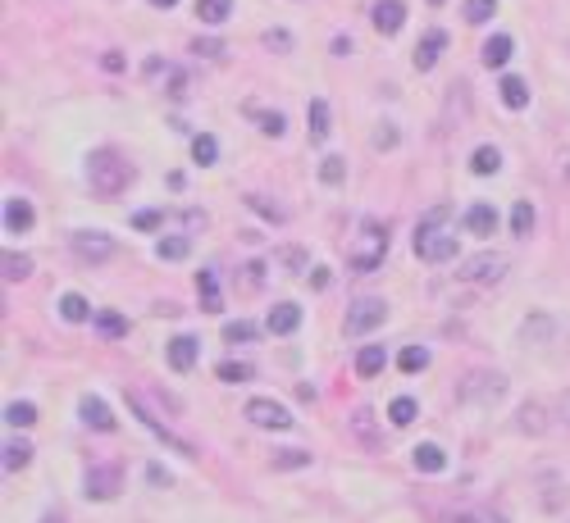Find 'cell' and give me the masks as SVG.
<instances>
[{
	"instance_id": "cell-1",
	"label": "cell",
	"mask_w": 570,
	"mask_h": 523,
	"mask_svg": "<svg viewBox=\"0 0 570 523\" xmlns=\"http://www.w3.org/2000/svg\"><path fill=\"white\" fill-rule=\"evenodd\" d=\"M447 219H452V210H447V205H434L420 223H415V255H420L425 264H447V260H456V232L443 228Z\"/></svg>"
},
{
	"instance_id": "cell-2",
	"label": "cell",
	"mask_w": 570,
	"mask_h": 523,
	"mask_svg": "<svg viewBox=\"0 0 570 523\" xmlns=\"http://www.w3.org/2000/svg\"><path fill=\"white\" fill-rule=\"evenodd\" d=\"M128 182H133V165H128V159H124L119 150L101 146V150H92V155H87V187H92L101 200L124 196V191H128Z\"/></svg>"
},
{
	"instance_id": "cell-3",
	"label": "cell",
	"mask_w": 570,
	"mask_h": 523,
	"mask_svg": "<svg viewBox=\"0 0 570 523\" xmlns=\"http://www.w3.org/2000/svg\"><path fill=\"white\" fill-rule=\"evenodd\" d=\"M384 255H388V223L365 219V223H361V237H356V246L347 251V264H352L356 273H374L379 264H384Z\"/></svg>"
},
{
	"instance_id": "cell-4",
	"label": "cell",
	"mask_w": 570,
	"mask_h": 523,
	"mask_svg": "<svg viewBox=\"0 0 570 523\" xmlns=\"http://www.w3.org/2000/svg\"><path fill=\"white\" fill-rule=\"evenodd\" d=\"M128 406H133V414H137V419H142L151 432H156V437L165 441V447H174V451H178V455H187V460H197V447H192L187 437H178V432H174V428H169V423H165L156 410H151L142 391H128Z\"/></svg>"
},
{
	"instance_id": "cell-5",
	"label": "cell",
	"mask_w": 570,
	"mask_h": 523,
	"mask_svg": "<svg viewBox=\"0 0 570 523\" xmlns=\"http://www.w3.org/2000/svg\"><path fill=\"white\" fill-rule=\"evenodd\" d=\"M507 269L511 264H507L502 251H479V255L461 260V278H466V283H502Z\"/></svg>"
},
{
	"instance_id": "cell-6",
	"label": "cell",
	"mask_w": 570,
	"mask_h": 523,
	"mask_svg": "<svg viewBox=\"0 0 570 523\" xmlns=\"http://www.w3.org/2000/svg\"><path fill=\"white\" fill-rule=\"evenodd\" d=\"M247 419L256 423V428H274V432H288L297 419L288 414V406H279V400H270V396H251L247 400Z\"/></svg>"
},
{
	"instance_id": "cell-7",
	"label": "cell",
	"mask_w": 570,
	"mask_h": 523,
	"mask_svg": "<svg viewBox=\"0 0 570 523\" xmlns=\"http://www.w3.org/2000/svg\"><path fill=\"white\" fill-rule=\"evenodd\" d=\"M388 318V305L379 301V296H365V301H356L352 310H347V337H365V333H374L379 324Z\"/></svg>"
},
{
	"instance_id": "cell-8",
	"label": "cell",
	"mask_w": 570,
	"mask_h": 523,
	"mask_svg": "<svg viewBox=\"0 0 570 523\" xmlns=\"http://www.w3.org/2000/svg\"><path fill=\"white\" fill-rule=\"evenodd\" d=\"M83 487H87V501H114L124 487V473H119V464H92Z\"/></svg>"
},
{
	"instance_id": "cell-9",
	"label": "cell",
	"mask_w": 570,
	"mask_h": 523,
	"mask_svg": "<svg viewBox=\"0 0 570 523\" xmlns=\"http://www.w3.org/2000/svg\"><path fill=\"white\" fill-rule=\"evenodd\" d=\"M73 251H78V260L101 264V260L114 255V237H105V232H73Z\"/></svg>"
},
{
	"instance_id": "cell-10",
	"label": "cell",
	"mask_w": 570,
	"mask_h": 523,
	"mask_svg": "<svg viewBox=\"0 0 570 523\" xmlns=\"http://www.w3.org/2000/svg\"><path fill=\"white\" fill-rule=\"evenodd\" d=\"M370 23H374V32L397 36L402 23H406V5H402V0H379V5L370 10Z\"/></svg>"
},
{
	"instance_id": "cell-11",
	"label": "cell",
	"mask_w": 570,
	"mask_h": 523,
	"mask_svg": "<svg viewBox=\"0 0 570 523\" xmlns=\"http://www.w3.org/2000/svg\"><path fill=\"white\" fill-rule=\"evenodd\" d=\"M265 328H270L274 337H288V333H297V328H301V305H292V301H279V305L270 310V318H265Z\"/></svg>"
},
{
	"instance_id": "cell-12",
	"label": "cell",
	"mask_w": 570,
	"mask_h": 523,
	"mask_svg": "<svg viewBox=\"0 0 570 523\" xmlns=\"http://www.w3.org/2000/svg\"><path fill=\"white\" fill-rule=\"evenodd\" d=\"M443 46H447V32L443 28H429L425 36H420V46H415V68H434L438 64V55H443Z\"/></svg>"
},
{
	"instance_id": "cell-13",
	"label": "cell",
	"mask_w": 570,
	"mask_h": 523,
	"mask_svg": "<svg viewBox=\"0 0 570 523\" xmlns=\"http://www.w3.org/2000/svg\"><path fill=\"white\" fill-rule=\"evenodd\" d=\"M78 414H83L87 428H96V432H114V414H110V406H105L101 396H83V400H78Z\"/></svg>"
},
{
	"instance_id": "cell-14",
	"label": "cell",
	"mask_w": 570,
	"mask_h": 523,
	"mask_svg": "<svg viewBox=\"0 0 570 523\" xmlns=\"http://www.w3.org/2000/svg\"><path fill=\"white\" fill-rule=\"evenodd\" d=\"M502 391H507V382H502L498 374H475V378L461 387V396H466V400H498Z\"/></svg>"
},
{
	"instance_id": "cell-15",
	"label": "cell",
	"mask_w": 570,
	"mask_h": 523,
	"mask_svg": "<svg viewBox=\"0 0 570 523\" xmlns=\"http://www.w3.org/2000/svg\"><path fill=\"white\" fill-rule=\"evenodd\" d=\"M306 133H311L315 146L329 141V101H324V96H315V101L306 105Z\"/></svg>"
},
{
	"instance_id": "cell-16",
	"label": "cell",
	"mask_w": 570,
	"mask_h": 523,
	"mask_svg": "<svg viewBox=\"0 0 570 523\" xmlns=\"http://www.w3.org/2000/svg\"><path fill=\"white\" fill-rule=\"evenodd\" d=\"M493 228H498V210H493V205H484V200H479V205L466 210V232L470 237H493Z\"/></svg>"
},
{
	"instance_id": "cell-17",
	"label": "cell",
	"mask_w": 570,
	"mask_h": 523,
	"mask_svg": "<svg viewBox=\"0 0 570 523\" xmlns=\"http://www.w3.org/2000/svg\"><path fill=\"white\" fill-rule=\"evenodd\" d=\"M197 355H201L197 337H174V342H169V365H174L178 374L192 369V365H197Z\"/></svg>"
},
{
	"instance_id": "cell-18",
	"label": "cell",
	"mask_w": 570,
	"mask_h": 523,
	"mask_svg": "<svg viewBox=\"0 0 570 523\" xmlns=\"http://www.w3.org/2000/svg\"><path fill=\"white\" fill-rule=\"evenodd\" d=\"M32 219H37V214H32V200H23V196H10V200H5V228H10V232H28Z\"/></svg>"
},
{
	"instance_id": "cell-19",
	"label": "cell",
	"mask_w": 570,
	"mask_h": 523,
	"mask_svg": "<svg viewBox=\"0 0 570 523\" xmlns=\"http://www.w3.org/2000/svg\"><path fill=\"white\" fill-rule=\"evenodd\" d=\"M411 464L420 469V473H443L447 455H443V447H434V441H425V447H415V451H411Z\"/></svg>"
},
{
	"instance_id": "cell-20",
	"label": "cell",
	"mask_w": 570,
	"mask_h": 523,
	"mask_svg": "<svg viewBox=\"0 0 570 523\" xmlns=\"http://www.w3.org/2000/svg\"><path fill=\"white\" fill-rule=\"evenodd\" d=\"M498 96H502V105L507 109H525L529 105V87H525V77H502V83H498Z\"/></svg>"
},
{
	"instance_id": "cell-21",
	"label": "cell",
	"mask_w": 570,
	"mask_h": 523,
	"mask_svg": "<svg viewBox=\"0 0 570 523\" xmlns=\"http://www.w3.org/2000/svg\"><path fill=\"white\" fill-rule=\"evenodd\" d=\"M197 292H201V310L215 314V310L224 305V301H219V273H215V269H201V273H197Z\"/></svg>"
},
{
	"instance_id": "cell-22",
	"label": "cell",
	"mask_w": 570,
	"mask_h": 523,
	"mask_svg": "<svg viewBox=\"0 0 570 523\" xmlns=\"http://www.w3.org/2000/svg\"><path fill=\"white\" fill-rule=\"evenodd\" d=\"M384 365H388L384 346H361V355H356V374H361V378H374V374H384Z\"/></svg>"
},
{
	"instance_id": "cell-23",
	"label": "cell",
	"mask_w": 570,
	"mask_h": 523,
	"mask_svg": "<svg viewBox=\"0 0 570 523\" xmlns=\"http://www.w3.org/2000/svg\"><path fill=\"white\" fill-rule=\"evenodd\" d=\"M507 60H511V36H507V32L488 36V42H484V64H488V68H502Z\"/></svg>"
},
{
	"instance_id": "cell-24",
	"label": "cell",
	"mask_w": 570,
	"mask_h": 523,
	"mask_svg": "<svg viewBox=\"0 0 570 523\" xmlns=\"http://www.w3.org/2000/svg\"><path fill=\"white\" fill-rule=\"evenodd\" d=\"M443 523H507L498 510H488V505H466V510H456V514H447Z\"/></svg>"
},
{
	"instance_id": "cell-25",
	"label": "cell",
	"mask_w": 570,
	"mask_h": 523,
	"mask_svg": "<svg viewBox=\"0 0 570 523\" xmlns=\"http://www.w3.org/2000/svg\"><path fill=\"white\" fill-rule=\"evenodd\" d=\"M470 169H475L479 178L498 173V169H502V155H498V146H479V150L470 155Z\"/></svg>"
},
{
	"instance_id": "cell-26",
	"label": "cell",
	"mask_w": 570,
	"mask_h": 523,
	"mask_svg": "<svg viewBox=\"0 0 570 523\" xmlns=\"http://www.w3.org/2000/svg\"><path fill=\"white\" fill-rule=\"evenodd\" d=\"M60 314L69 318V324H83V318L92 314V305H87L78 292H64V296H60Z\"/></svg>"
},
{
	"instance_id": "cell-27",
	"label": "cell",
	"mask_w": 570,
	"mask_h": 523,
	"mask_svg": "<svg viewBox=\"0 0 570 523\" xmlns=\"http://www.w3.org/2000/svg\"><path fill=\"white\" fill-rule=\"evenodd\" d=\"M228 10H233V0H197V19H201V23H210V28H215V23H224V19H228Z\"/></svg>"
},
{
	"instance_id": "cell-28",
	"label": "cell",
	"mask_w": 570,
	"mask_h": 523,
	"mask_svg": "<svg viewBox=\"0 0 570 523\" xmlns=\"http://www.w3.org/2000/svg\"><path fill=\"white\" fill-rule=\"evenodd\" d=\"M5 423L10 428H32L37 423V406L32 400H14V406H5Z\"/></svg>"
},
{
	"instance_id": "cell-29",
	"label": "cell",
	"mask_w": 570,
	"mask_h": 523,
	"mask_svg": "<svg viewBox=\"0 0 570 523\" xmlns=\"http://www.w3.org/2000/svg\"><path fill=\"white\" fill-rule=\"evenodd\" d=\"M415 414H420V406H415L411 396H397L393 406H388V419H393V428H406V423H415Z\"/></svg>"
},
{
	"instance_id": "cell-30",
	"label": "cell",
	"mask_w": 570,
	"mask_h": 523,
	"mask_svg": "<svg viewBox=\"0 0 570 523\" xmlns=\"http://www.w3.org/2000/svg\"><path fill=\"white\" fill-rule=\"evenodd\" d=\"M511 232H516V237H529V232H534V205H529V200H516V210H511Z\"/></svg>"
},
{
	"instance_id": "cell-31",
	"label": "cell",
	"mask_w": 570,
	"mask_h": 523,
	"mask_svg": "<svg viewBox=\"0 0 570 523\" xmlns=\"http://www.w3.org/2000/svg\"><path fill=\"white\" fill-rule=\"evenodd\" d=\"M397 365H402V374H420V369H429V350L425 346H406L397 355Z\"/></svg>"
},
{
	"instance_id": "cell-32",
	"label": "cell",
	"mask_w": 570,
	"mask_h": 523,
	"mask_svg": "<svg viewBox=\"0 0 570 523\" xmlns=\"http://www.w3.org/2000/svg\"><path fill=\"white\" fill-rule=\"evenodd\" d=\"M96 328H101V337H124L128 333V318L114 314V310H101L96 314Z\"/></svg>"
},
{
	"instance_id": "cell-33",
	"label": "cell",
	"mask_w": 570,
	"mask_h": 523,
	"mask_svg": "<svg viewBox=\"0 0 570 523\" xmlns=\"http://www.w3.org/2000/svg\"><path fill=\"white\" fill-rule=\"evenodd\" d=\"M247 205H251L260 219H270V223H283V219H288V210H283V205H274L270 196H247Z\"/></svg>"
},
{
	"instance_id": "cell-34",
	"label": "cell",
	"mask_w": 570,
	"mask_h": 523,
	"mask_svg": "<svg viewBox=\"0 0 570 523\" xmlns=\"http://www.w3.org/2000/svg\"><path fill=\"white\" fill-rule=\"evenodd\" d=\"M548 423H543V406L539 400H525L520 406V432H543Z\"/></svg>"
},
{
	"instance_id": "cell-35",
	"label": "cell",
	"mask_w": 570,
	"mask_h": 523,
	"mask_svg": "<svg viewBox=\"0 0 570 523\" xmlns=\"http://www.w3.org/2000/svg\"><path fill=\"white\" fill-rule=\"evenodd\" d=\"M187 251H192V241H187V237H160V246H156L160 260H187Z\"/></svg>"
},
{
	"instance_id": "cell-36",
	"label": "cell",
	"mask_w": 570,
	"mask_h": 523,
	"mask_svg": "<svg viewBox=\"0 0 570 523\" xmlns=\"http://www.w3.org/2000/svg\"><path fill=\"white\" fill-rule=\"evenodd\" d=\"M466 23H488L493 14H498V0H466Z\"/></svg>"
},
{
	"instance_id": "cell-37",
	"label": "cell",
	"mask_w": 570,
	"mask_h": 523,
	"mask_svg": "<svg viewBox=\"0 0 570 523\" xmlns=\"http://www.w3.org/2000/svg\"><path fill=\"white\" fill-rule=\"evenodd\" d=\"M28 460H32V447H28V441H10V447H5V469H10V473L28 469Z\"/></svg>"
},
{
	"instance_id": "cell-38",
	"label": "cell",
	"mask_w": 570,
	"mask_h": 523,
	"mask_svg": "<svg viewBox=\"0 0 570 523\" xmlns=\"http://www.w3.org/2000/svg\"><path fill=\"white\" fill-rule=\"evenodd\" d=\"M215 155H219V146H215V137H210V133L192 137V159H197V165H215Z\"/></svg>"
},
{
	"instance_id": "cell-39",
	"label": "cell",
	"mask_w": 570,
	"mask_h": 523,
	"mask_svg": "<svg viewBox=\"0 0 570 523\" xmlns=\"http://www.w3.org/2000/svg\"><path fill=\"white\" fill-rule=\"evenodd\" d=\"M28 273H32V260H28V255H14V251H5V278H10V283H23Z\"/></svg>"
},
{
	"instance_id": "cell-40",
	"label": "cell",
	"mask_w": 570,
	"mask_h": 523,
	"mask_svg": "<svg viewBox=\"0 0 570 523\" xmlns=\"http://www.w3.org/2000/svg\"><path fill=\"white\" fill-rule=\"evenodd\" d=\"M320 178H324L329 187H338L342 178H347V159H338V155H329L324 165H320Z\"/></svg>"
},
{
	"instance_id": "cell-41",
	"label": "cell",
	"mask_w": 570,
	"mask_h": 523,
	"mask_svg": "<svg viewBox=\"0 0 570 523\" xmlns=\"http://www.w3.org/2000/svg\"><path fill=\"white\" fill-rule=\"evenodd\" d=\"M219 378H224V382H247V378H251V365H242V359H224V365H219Z\"/></svg>"
},
{
	"instance_id": "cell-42",
	"label": "cell",
	"mask_w": 570,
	"mask_h": 523,
	"mask_svg": "<svg viewBox=\"0 0 570 523\" xmlns=\"http://www.w3.org/2000/svg\"><path fill=\"white\" fill-rule=\"evenodd\" d=\"M251 337H256V324H247V318L224 324V342H251Z\"/></svg>"
},
{
	"instance_id": "cell-43",
	"label": "cell",
	"mask_w": 570,
	"mask_h": 523,
	"mask_svg": "<svg viewBox=\"0 0 570 523\" xmlns=\"http://www.w3.org/2000/svg\"><path fill=\"white\" fill-rule=\"evenodd\" d=\"M306 464H311L306 451H279L274 455V469H306Z\"/></svg>"
},
{
	"instance_id": "cell-44",
	"label": "cell",
	"mask_w": 570,
	"mask_h": 523,
	"mask_svg": "<svg viewBox=\"0 0 570 523\" xmlns=\"http://www.w3.org/2000/svg\"><path fill=\"white\" fill-rule=\"evenodd\" d=\"M283 128H288L283 114H260V133H265V137H283Z\"/></svg>"
},
{
	"instance_id": "cell-45",
	"label": "cell",
	"mask_w": 570,
	"mask_h": 523,
	"mask_svg": "<svg viewBox=\"0 0 570 523\" xmlns=\"http://www.w3.org/2000/svg\"><path fill=\"white\" fill-rule=\"evenodd\" d=\"M265 46H270V51H292V36L283 28H270V32H265Z\"/></svg>"
},
{
	"instance_id": "cell-46",
	"label": "cell",
	"mask_w": 570,
	"mask_h": 523,
	"mask_svg": "<svg viewBox=\"0 0 570 523\" xmlns=\"http://www.w3.org/2000/svg\"><path fill=\"white\" fill-rule=\"evenodd\" d=\"M160 210H142V214H133V228H142V232H151V228H160Z\"/></svg>"
},
{
	"instance_id": "cell-47",
	"label": "cell",
	"mask_w": 570,
	"mask_h": 523,
	"mask_svg": "<svg viewBox=\"0 0 570 523\" xmlns=\"http://www.w3.org/2000/svg\"><path fill=\"white\" fill-rule=\"evenodd\" d=\"M552 414H557V423H566V428H570V387L552 400Z\"/></svg>"
},
{
	"instance_id": "cell-48",
	"label": "cell",
	"mask_w": 570,
	"mask_h": 523,
	"mask_svg": "<svg viewBox=\"0 0 570 523\" xmlns=\"http://www.w3.org/2000/svg\"><path fill=\"white\" fill-rule=\"evenodd\" d=\"M169 96H174V101H183V96H187V77H183L178 68H169Z\"/></svg>"
},
{
	"instance_id": "cell-49",
	"label": "cell",
	"mask_w": 570,
	"mask_h": 523,
	"mask_svg": "<svg viewBox=\"0 0 570 523\" xmlns=\"http://www.w3.org/2000/svg\"><path fill=\"white\" fill-rule=\"evenodd\" d=\"M374 146H379V150H388V146H397V133H393V128L384 124V128L374 133Z\"/></svg>"
},
{
	"instance_id": "cell-50",
	"label": "cell",
	"mask_w": 570,
	"mask_h": 523,
	"mask_svg": "<svg viewBox=\"0 0 570 523\" xmlns=\"http://www.w3.org/2000/svg\"><path fill=\"white\" fill-rule=\"evenodd\" d=\"M352 423H356V432H361L365 441H374V428H370V410H356V419H352Z\"/></svg>"
},
{
	"instance_id": "cell-51",
	"label": "cell",
	"mask_w": 570,
	"mask_h": 523,
	"mask_svg": "<svg viewBox=\"0 0 570 523\" xmlns=\"http://www.w3.org/2000/svg\"><path fill=\"white\" fill-rule=\"evenodd\" d=\"M333 55L347 60V55H352V36H333Z\"/></svg>"
},
{
	"instance_id": "cell-52",
	"label": "cell",
	"mask_w": 570,
	"mask_h": 523,
	"mask_svg": "<svg viewBox=\"0 0 570 523\" xmlns=\"http://www.w3.org/2000/svg\"><path fill=\"white\" fill-rule=\"evenodd\" d=\"M101 64H105L110 73H119V68H124V55H119V51H105V60H101Z\"/></svg>"
},
{
	"instance_id": "cell-53",
	"label": "cell",
	"mask_w": 570,
	"mask_h": 523,
	"mask_svg": "<svg viewBox=\"0 0 570 523\" xmlns=\"http://www.w3.org/2000/svg\"><path fill=\"white\" fill-rule=\"evenodd\" d=\"M192 51H197V55H224V42H197Z\"/></svg>"
},
{
	"instance_id": "cell-54",
	"label": "cell",
	"mask_w": 570,
	"mask_h": 523,
	"mask_svg": "<svg viewBox=\"0 0 570 523\" xmlns=\"http://www.w3.org/2000/svg\"><path fill=\"white\" fill-rule=\"evenodd\" d=\"M260 273H265V264H247V287H260Z\"/></svg>"
},
{
	"instance_id": "cell-55",
	"label": "cell",
	"mask_w": 570,
	"mask_h": 523,
	"mask_svg": "<svg viewBox=\"0 0 570 523\" xmlns=\"http://www.w3.org/2000/svg\"><path fill=\"white\" fill-rule=\"evenodd\" d=\"M146 473H151V482H165V487H169V473H165V469H160V464H151V469H146Z\"/></svg>"
},
{
	"instance_id": "cell-56",
	"label": "cell",
	"mask_w": 570,
	"mask_h": 523,
	"mask_svg": "<svg viewBox=\"0 0 570 523\" xmlns=\"http://www.w3.org/2000/svg\"><path fill=\"white\" fill-rule=\"evenodd\" d=\"M311 283L315 287H329V269H311Z\"/></svg>"
},
{
	"instance_id": "cell-57",
	"label": "cell",
	"mask_w": 570,
	"mask_h": 523,
	"mask_svg": "<svg viewBox=\"0 0 570 523\" xmlns=\"http://www.w3.org/2000/svg\"><path fill=\"white\" fill-rule=\"evenodd\" d=\"M42 523H64V514H60V510H51V514H46Z\"/></svg>"
},
{
	"instance_id": "cell-58",
	"label": "cell",
	"mask_w": 570,
	"mask_h": 523,
	"mask_svg": "<svg viewBox=\"0 0 570 523\" xmlns=\"http://www.w3.org/2000/svg\"><path fill=\"white\" fill-rule=\"evenodd\" d=\"M151 5H156V10H169V5H178V0H151Z\"/></svg>"
},
{
	"instance_id": "cell-59",
	"label": "cell",
	"mask_w": 570,
	"mask_h": 523,
	"mask_svg": "<svg viewBox=\"0 0 570 523\" xmlns=\"http://www.w3.org/2000/svg\"><path fill=\"white\" fill-rule=\"evenodd\" d=\"M429 5H443V0H429Z\"/></svg>"
}]
</instances>
